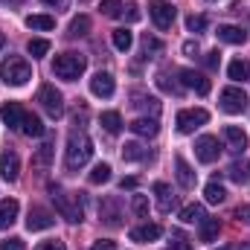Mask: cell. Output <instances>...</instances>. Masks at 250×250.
<instances>
[{"label": "cell", "mask_w": 250, "mask_h": 250, "mask_svg": "<svg viewBox=\"0 0 250 250\" xmlns=\"http://www.w3.org/2000/svg\"><path fill=\"white\" fill-rule=\"evenodd\" d=\"M50 198L56 201V209H59L62 218L73 221V224H79L84 218V207H82V195L79 192H67V189L50 184Z\"/></svg>", "instance_id": "1"}, {"label": "cell", "mask_w": 250, "mask_h": 250, "mask_svg": "<svg viewBox=\"0 0 250 250\" xmlns=\"http://www.w3.org/2000/svg\"><path fill=\"white\" fill-rule=\"evenodd\" d=\"M93 157V143L84 131H73L70 140H67V154H64V163L67 169H82L87 160Z\"/></svg>", "instance_id": "2"}, {"label": "cell", "mask_w": 250, "mask_h": 250, "mask_svg": "<svg viewBox=\"0 0 250 250\" xmlns=\"http://www.w3.org/2000/svg\"><path fill=\"white\" fill-rule=\"evenodd\" d=\"M0 79L6 84H12V87H21V84H26L32 79V67L26 64V59H21V56H9V59H3V64H0Z\"/></svg>", "instance_id": "3"}, {"label": "cell", "mask_w": 250, "mask_h": 250, "mask_svg": "<svg viewBox=\"0 0 250 250\" xmlns=\"http://www.w3.org/2000/svg\"><path fill=\"white\" fill-rule=\"evenodd\" d=\"M84 67H87V59H84L82 53H62V56H56V62H53V73H56L59 79L76 82V79L84 73Z\"/></svg>", "instance_id": "4"}, {"label": "cell", "mask_w": 250, "mask_h": 250, "mask_svg": "<svg viewBox=\"0 0 250 250\" xmlns=\"http://www.w3.org/2000/svg\"><path fill=\"white\" fill-rule=\"evenodd\" d=\"M148 15H151V21L157 23V29H169V26L175 23L178 9H175L169 0H151V3H148Z\"/></svg>", "instance_id": "5"}, {"label": "cell", "mask_w": 250, "mask_h": 250, "mask_svg": "<svg viewBox=\"0 0 250 250\" xmlns=\"http://www.w3.org/2000/svg\"><path fill=\"white\" fill-rule=\"evenodd\" d=\"M207 120H209V114H207L204 108H187V111H181V114L175 117V125H178L181 134H192L195 128L207 125Z\"/></svg>", "instance_id": "6"}, {"label": "cell", "mask_w": 250, "mask_h": 250, "mask_svg": "<svg viewBox=\"0 0 250 250\" xmlns=\"http://www.w3.org/2000/svg\"><path fill=\"white\" fill-rule=\"evenodd\" d=\"M38 102L44 105V111H47L53 120H59L64 114V96L53 87V84H44V87L38 90Z\"/></svg>", "instance_id": "7"}, {"label": "cell", "mask_w": 250, "mask_h": 250, "mask_svg": "<svg viewBox=\"0 0 250 250\" xmlns=\"http://www.w3.org/2000/svg\"><path fill=\"white\" fill-rule=\"evenodd\" d=\"M218 99H221V111H227V114H242L248 108V96L242 87H224Z\"/></svg>", "instance_id": "8"}, {"label": "cell", "mask_w": 250, "mask_h": 250, "mask_svg": "<svg viewBox=\"0 0 250 250\" xmlns=\"http://www.w3.org/2000/svg\"><path fill=\"white\" fill-rule=\"evenodd\" d=\"M53 224H56V215H53L50 209H44V207H32L29 215H26V230H32V233L50 230Z\"/></svg>", "instance_id": "9"}, {"label": "cell", "mask_w": 250, "mask_h": 250, "mask_svg": "<svg viewBox=\"0 0 250 250\" xmlns=\"http://www.w3.org/2000/svg\"><path fill=\"white\" fill-rule=\"evenodd\" d=\"M195 154H198L201 163H215L218 154H221V146H218L215 137H201V140L195 143Z\"/></svg>", "instance_id": "10"}, {"label": "cell", "mask_w": 250, "mask_h": 250, "mask_svg": "<svg viewBox=\"0 0 250 250\" xmlns=\"http://www.w3.org/2000/svg\"><path fill=\"white\" fill-rule=\"evenodd\" d=\"M0 175H3V181H18V175H21V157L12 151V148H6L3 151V157H0Z\"/></svg>", "instance_id": "11"}, {"label": "cell", "mask_w": 250, "mask_h": 250, "mask_svg": "<svg viewBox=\"0 0 250 250\" xmlns=\"http://www.w3.org/2000/svg\"><path fill=\"white\" fill-rule=\"evenodd\" d=\"M99 218L108 224V227H120L123 221V209H120V201L117 198H105L102 204H99Z\"/></svg>", "instance_id": "12"}, {"label": "cell", "mask_w": 250, "mask_h": 250, "mask_svg": "<svg viewBox=\"0 0 250 250\" xmlns=\"http://www.w3.org/2000/svg\"><path fill=\"white\" fill-rule=\"evenodd\" d=\"M181 84L192 87L198 96H207L209 93V79L204 73H195V70H181Z\"/></svg>", "instance_id": "13"}, {"label": "cell", "mask_w": 250, "mask_h": 250, "mask_svg": "<svg viewBox=\"0 0 250 250\" xmlns=\"http://www.w3.org/2000/svg\"><path fill=\"white\" fill-rule=\"evenodd\" d=\"M114 87H117V84H114V76H111V73H102V70H99V73L90 79V93H93V96L108 99V96H114Z\"/></svg>", "instance_id": "14"}, {"label": "cell", "mask_w": 250, "mask_h": 250, "mask_svg": "<svg viewBox=\"0 0 250 250\" xmlns=\"http://www.w3.org/2000/svg\"><path fill=\"white\" fill-rule=\"evenodd\" d=\"M224 140H227V148L236 151V154H242L248 148V134L242 128H236V125H227L224 128Z\"/></svg>", "instance_id": "15"}, {"label": "cell", "mask_w": 250, "mask_h": 250, "mask_svg": "<svg viewBox=\"0 0 250 250\" xmlns=\"http://www.w3.org/2000/svg\"><path fill=\"white\" fill-rule=\"evenodd\" d=\"M23 108L18 105V102H6L3 108H0V117H3V123L9 125V128H21L23 125Z\"/></svg>", "instance_id": "16"}, {"label": "cell", "mask_w": 250, "mask_h": 250, "mask_svg": "<svg viewBox=\"0 0 250 250\" xmlns=\"http://www.w3.org/2000/svg\"><path fill=\"white\" fill-rule=\"evenodd\" d=\"M18 212H21V207H18V201H15V198L0 201V227H3V230H9V227L18 221Z\"/></svg>", "instance_id": "17"}, {"label": "cell", "mask_w": 250, "mask_h": 250, "mask_svg": "<svg viewBox=\"0 0 250 250\" xmlns=\"http://www.w3.org/2000/svg\"><path fill=\"white\" fill-rule=\"evenodd\" d=\"M53 154H56V146H53V140H47L41 148H35V157H32V169H47L50 163H53Z\"/></svg>", "instance_id": "18"}, {"label": "cell", "mask_w": 250, "mask_h": 250, "mask_svg": "<svg viewBox=\"0 0 250 250\" xmlns=\"http://www.w3.org/2000/svg\"><path fill=\"white\" fill-rule=\"evenodd\" d=\"M163 236V227L160 224H143V227H134L131 230V239L134 242H157Z\"/></svg>", "instance_id": "19"}, {"label": "cell", "mask_w": 250, "mask_h": 250, "mask_svg": "<svg viewBox=\"0 0 250 250\" xmlns=\"http://www.w3.org/2000/svg\"><path fill=\"white\" fill-rule=\"evenodd\" d=\"M128 128H131L137 137H157V131H160V125H157L154 117H151V120H148V117H140V120H134Z\"/></svg>", "instance_id": "20"}, {"label": "cell", "mask_w": 250, "mask_h": 250, "mask_svg": "<svg viewBox=\"0 0 250 250\" xmlns=\"http://www.w3.org/2000/svg\"><path fill=\"white\" fill-rule=\"evenodd\" d=\"M154 195H157V209L160 212H172V207H175L172 187L169 184H154Z\"/></svg>", "instance_id": "21"}, {"label": "cell", "mask_w": 250, "mask_h": 250, "mask_svg": "<svg viewBox=\"0 0 250 250\" xmlns=\"http://www.w3.org/2000/svg\"><path fill=\"white\" fill-rule=\"evenodd\" d=\"M215 35H218L224 44H245V38H248V35H245L239 26H230V23H221Z\"/></svg>", "instance_id": "22"}, {"label": "cell", "mask_w": 250, "mask_h": 250, "mask_svg": "<svg viewBox=\"0 0 250 250\" xmlns=\"http://www.w3.org/2000/svg\"><path fill=\"white\" fill-rule=\"evenodd\" d=\"M175 169H178V184L184 189H192L195 187V172L189 169V163L184 157H175Z\"/></svg>", "instance_id": "23"}, {"label": "cell", "mask_w": 250, "mask_h": 250, "mask_svg": "<svg viewBox=\"0 0 250 250\" xmlns=\"http://www.w3.org/2000/svg\"><path fill=\"white\" fill-rule=\"evenodd\" d=\"M207 218V212H204V204H189L181 209V221L184 224H201Z\"/></svg>", "instance_id": "24"}, {"label": "cell", "mask_w": 250, "mask_h": 250, "mask_svg": "<svg viewBox=\"0 0 250 250\" xmlns=\"http://www.w3.org/2000/svg\"><path fill=\"white\" fill-rule=\"evenodd\" d=\"M21 131H23L26 137H44V123H41V117H35V114H23V125H21Z\"/></svg>", "instance_id": "25"}, {"label": "cell", "mask_w": 250, "mask_h": 250, "mask_svg": "<svg viewBox=\"0 0 250 250\" xmlns=\"http://www.w3.org/2000/svg\"><path fill=\"white\" fill-rule=\"evenodd\" d=\"M227 76H230L233 82H245V79H250V64L245 62V59H233L230 67H227Z\"/></svg>", "instance_id": "26"}, {"label": "cell", "mask_w": 250, "mask_h": 250, "mask_svg": "<svg viewBox=\"0 0 250 250\" xmlns=\"http://www.w3.org/2000/svg\"><path fill=\"white\" fill-rule=\"evenodd\" d=\"M26 26H29V29L50 32V29H56V18H53V15H29V18H26Z\"/></svg>", "instance_id": "27"}, {"label": "cell", "mask_w": 250, "mask_h": 250, "mask_svg": "<svg viewBox=\"0 0 250 250\" xmlns=\"http://www.w3.org/2000/svg\"><path fill=\"white\" fill-rule=\"evenodd\" d=\"M218 230H221V224H218V218H204L201 221V242H215V236H218Z\"/></svg>", "instance_id": "28"}, {"label": "cell", "mask_w": 250, "mask_h": 250, "mask_svg": "<svg viewBox=\"0 0 250 250\" xmlns=\"http://www.w3.org/2000/svg\"><path fill=\"white\" fill-rule=\"evenodd\" d=\"M111 38H114V47H117L120 53H128V50H131V44H134V35H131L125 26L114 29V35H111Z\"/></svg>", "instance_id": "29"}, {"label": "cell", "mask_w": 250, "mask_h": 250, "mask_svg": "<svg viewBox=\"0 0 250 250\" xmlns=\"http://www.w3.org/2000/svg\"><path fill=\"white\" fill-rule=\"evenodd\" d=\"M90 32V18L87 15H76L73 21H70V35L73 38H82V35H87Z\"/></svg>", "instance_id": "30"}, {"label": "cell", "mask_w": 250, "mask_h": 250, "mask_svg": "<svg viewBox=\"0 0 250 250\" xmlns=\"http://www.w3.org/2000/svg\"><path fill=\"white\" fill-rule=\"evenodd\" d=\"M230 178H233L236 184H248L250 181V163L248 160H236V163L230 166Z\"/></svg>", "instance_id": "31"}, {"label": "cell", "mask_w": 250, "mask_h": 250, "mask_svg": "<svg viewBox=\"0 0 250 250\" xmlns=\"http://www.w3.org/2000/svg\"><path fill=\"white\" fill-rule=\"evenodd\" d=\"M99 123H102V128H105L108 134H117V131L123 128V117H120L117 111H105V114L99 117Z\"/></svg>", "instance_id": "32"}, {"label": "cell", "mask_w": 250, "mask_h": 250, "mask_svg": "<svg viewBox=\"0 0 250 250\" xmlns=\"http://www.w3.org/2000/svg\"><path fill=\"white\" fill-rule=\"evenodd\" d=\"M143 157H146V148H143L140 143H125L123 146V160L137 163V160H143Z\"/></svg>", "instance_id": "33"}, {"label": "cell", "mask_w": 250, "mask_h": 250, "mask_svg": "<svg viewBox=\"0 0 250 250\" xmlns=\"http://www.w3.org/2000/svg\"><path fill=\"white\" fill-rule=\"evenodd\" d=\"M26 50H29L32 59H44V56L50 53V41H47V38H32V41L26 44Z\"/></svg>", "instance_id": "34"}, {"label": "cell", "mask_w": 250, "mask_h": 250, "mask_svg": "<svg viewBox=\"0 0 250 250\" xmlns=\"http://www.w3.org/2000/svg\"><path fill=\"white\" fill-rule=\"evenodd\" d=\"M93 187H99V184H108L111 181V166L108 163H99V166H93V172H90V178H87Z\"/></svg>", "instance_id": "35"}, {"label": "cell", "mask_w": 250, "mask_h": 250, "mask_svg": "<svg viewBox=\"0 0 250 250\" xmlns=\"http://www.w3.org/2000/svg\"><path fill=\"white\" fill-rule=\"evenodd\" d=\"M204 195H207V201H209V204H221V201L227 198V192H224V187H221L218 181H209L207 189H204Z\"/></svg>", "instance_id": "36"}, {"label": "cell", "mask_w": 250, "mask_h": 250, "mask_svg": "<svg viewBox=\"0 0 250 250\" xmlns=\"http://www.w3.org/2000/svg\"><path fill=\"white\" fill-rule=\"evenodd\" d=\"M102 15L105 18H120L123 15V0H102Z\"/></svg>", "instance_id": "37"}, {"label": "cell", "mask_w": 250, "mask_h": 250, "mask_svg": "<svg viewBox=\"0 0 250 250\" xmlns=\"http://www.w3.org/2000/svg\"><path fill=\"white\" fill-rule=\"evenodd\" d=\"M134 105H140V108H146V111H151V114H157L160 111V102L154 99V96H143V93H134Z\"/></svg>", "instance_id": "38"}, {"label": "cell", "mask_w": 250, "mask_h": 250, "mask_svg": "<svg viewBox=\"0 0 250 250\" xmlns=\"http://www.w3.org/2000/svg\"><path fill=\"white\" fill-rule=\"evenodd\" d=\"M131 209H134L140 218H146V215H148V198H146V195H134V198H131Z\"/></svg>", "instance_id": "39"}, {"label": "cell", "mask_w": 250, "mask_h": 250, "mask_svg": "<svg viewBox=\"0 0 250 250\" xmlns=\"http://www.w3.org/2000/svg\"><path fill=\"white\" fill-rule=\"evenodd\" d=\"M187 29L189 32H204V29H207V18H204V15H189Z\"/></svg>", "instance_id": "40"}, {"label": "cell", "mask_w": 250, "mask_h": 250, "mask_svg": "<svg viewBox=\"0 0 250 250\" xmlns=\"http://www.w3.org/2000/svg\"><path fill=\"white\" fill-rule=\"evenodd\" d=\"M157 87L160 90H166V93H178L181 87H178V82H169V76L166 73H157Z\"/></svg>", "instance_id": "41"}, {"label": "cell", "mask_w": 250, "mask_h": 250, "mask_svg": "<svg viewBox=\"0 0 250 250\" xmlns=\"http://www.w3.org/2000/svg\"><path fill=\"white\" fill-rule=\"evenodd\" d=\"M172 236H175V242H172V248H166V250H192V245L184 239V233H172Z\"/></svg>", "instance_id": "42"}, {"label": "cell", "mask_w": 250, "mask_h": 250, "mask_svg": "<svg viewBox=\"0 0 250 250\" xmlns=\"http://www.w3.org/2000/svg\"><path fill=\"white\" fill-rule=\"evenodd\" d=\"M143 50H146V53H160L163 44H160L157 38H148V35H146V38H143Z\"/></svg>", "instance_id": "43"}, {"label": "cell", "mask_w": 250, "mask_h": 250, "mask_svg": "<svg viewBox=\"0 0 250 250\" xmlns=\"http://www.w3.org/2000/svg\"><path fill=\"white\" fill-rule=\"evenodd\" d=\"M35 250H67V248H64V242H59V239H50V242H41Z\"/></svg>", "instance_id": "44"}, {"label": "cell", "mask_w": 250, "mask_h": 250, "mask_svg": "<svg viewBox=\"0 0 250 250\" xmlns=\"http://www.w3.org/2000/svg\"><path fill=\"white\" fill-rule=\"evenodd\" d=\"M0 250H26V248H23V239H6L0 245Z\"/></svg>", "instance_id": "45"}, {"label": "cell", "mask_w": 250, "mask_h": 250, "mask_svg": "<svg viewBox=\"0 0 250 250\" xmlns=\"http://www.w3.org/2000/svg\"><path fill=\"white\" fill-rule=\"evenodd\" d=\"M204 62H207V67H209V70H215V67H218V62H221V53H218V50H212V53H207V59H204Z\"/></svg>", "instance_id": "46"}, {"label": "cell", "mask_w": 250, "mask_h": 250, "mask_svg": "<svg viewBox=\"0 0 250 250\" xmlns=\"http://www.w3.org/2000/svg\"><path fill=\"white\" fill-rule=\"evenodd\" d=\"M125 18L134 23V21H140V6L137 3H128V12H125Z\"/></svg>", "instance_id": "47"}, {"label": "cell", "mask_w": 250, "mask_h": 250, "mask_svg": "<svg viewBox=\"0 0 250 250\" xmlns=\"http://www.w3.org/2000/svg\"><path fill=\"white\" fill-rule=\"evenodd\" d=\"M90 250H117V245L108 242V239H99V242H93V248Z\"/></svg>", "instance_id": "48"}, {"label": "cell", "mask_w": 250, "mask_h": 250, "mask_svg": "<svg viewBox=\"0 0 250 250\" xmlns=\"http://www.w3.org/2000/svg\"><path fill=\"white\" fill-rule=\"evenodd\" d=\"M184 53L195 59V56H198V41H187V44H184Z\"/></svg>", "instance_id": "49"}, {"label": "cell", "mask_w": 250, "mask_h": 250, "mask_svg": "<svg viewBox=\"0 0 250 250\" xmlns=\"http://www.w3.org/2000/svg\"><path fill=\"white\" fill-rule=\"evenodd\" d=\"M236 218H239V221H248V224H250V207H239V209H236Z\"/></svg>", "instance_id": "50"}, {"label": "cell", "mask_w": 250, "mask_h": 250, "mask_svg": "<svg viewBox=\"0 0 250 250\" xmlns=\"http://www.w3.org/2000/svg\"><path fill=\"white\" fill-rule=\"evenodd\" d=\"M218 250H250L248 242H236V245H224V248H218Z\"/></svg>", "instance_id": "51"}, {"label": "cell", "mask_w": 250, "mask_h": 250, "mask_svg": "<svg viewBox=\"0 0 250 250\" xmlns=\"http://www.w3.org/2000/svg\"><path fill=\"white\" fill-rule=\"evenodd\" d=\"M47 6H53V9H67L70 6V0H44Z\"/></svg>", "instance_id": "52"}, {"label": "cell", "mask_w": 250, "mask_h": 250, "mask_svg": "<svg viewBox=\"0 0 250 250\" xmlns=\"http://www.w3.org/2000/svg\"><path fill=\"white\" fill-rule=\"evenodd\" d=\"M123 189H137V178H123V184H120Z\"/></svg>", "instance_id": "53"}, {"label": "cell", "mask_w": 250, "mask_h": 250, "mask_svg": "<svg viewBox=\"0 0 250 250\" xmlns=\"http://www.w3.org/2000/svg\"><path fill=\"white\" fill-rule=\"evenodd\" d=\"M3 47H6V35L0 32V50H3Z\"/></svg>", "instance_id": "54"}]
</instances>
